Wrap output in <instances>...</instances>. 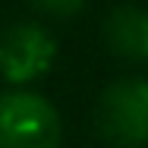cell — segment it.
Returning <instances> with one entry per match:
<instances>
[{"label": "cell", "instance_id": "obj_4", "mask_svg": "<svg viewBox=\"0 0 148 148\" xmlns=\"http://www.w3.org/2000/svg\"><path fill=\"white\" fill-rule=\"evenodd\" d=\"M107 51L129 63H148V10L117 6L104 19Z\"/></svg>", "mask_w": 148, "mask_h": 148}, {"label": "cell", "instance_id": "obj_5", "mask_svg": "<svg viewBox=\"0 0 148 148\" xmlns=\"http://www.w3.org/2000/svg\"><path fill=\"white\" fill-rule=\"evenodd\" d=\"M32 6L41 10V13H47V16L69 19V16H76V13L85 6V0H32Z\"/></svg>", "mask_w": 148, "mask_h": 148}, {"label": "cell", "instance_id": "obj_3", "mask_svg": "<svg viewBox=\"0 0 148 148\" xmlns=\"http://www.w3.org/2000/svg\"><path fill=\"white\" fill-rule=\"evenodd\" d=\"M57 60L54 35L38 22H13L0 32V76L13 85H25L44 76Z\"/></svg>", "mask_w": 148, "mask_h": 148}, {"label": "cell", "instance_id": "obj_1", "mask_svg": "<svg viewBox=\"0 0 148 148\" xmlns=\"http://www.w3.org/2000/svg\"><path fill=\"white\" fill-rule=\"evenodd\" d=\"M95 123L101 139L114 148L148 145V79L126 76L110 82L98 98Z\"/></svg>", "mask_w": 148, "mask_h": 148}, {"label": "cell", "instance_id": "obj_2", "mask_svg": "<svg viewBox=\"0 0 148 148\" xmlns=\"http://www.w3.org/2000/svg\"><path fill=\"white\" fill-rule=\"evenodd\" d=\"M63 123L57 107L35 91L0 95V148H60Z\"/></svg>", "mask_w": 148, "mask_h": 148}]
</instances>
